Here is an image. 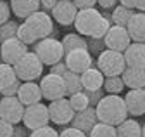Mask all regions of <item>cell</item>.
Masks as SVG:
<instances>
[{
    "instance_id": "obj_1",
    "label": "cell",
    "mask_w": 145,
    "mask_h": 137,
    "mask_svg": "<svg viewBox=\"0 0 145 137\" xmlns=\"http://www.w3.org/2000/svg\"><path fill=\"white\" fill-rule=\"evenodd\" d=\"M95 113H97L99 122L114 125V127L128 118L124 97L119 94H105L95 106Z\"/></svg>"
},
{
    "instance_id": "obj_2",
    "label": "cell",
    "mask_w": 145,
    "mask_h": 137,
    "mask_svg": "<svg viewBox=\"0 0 145 137\" xmlns=\"http://www.w3.org/2000/svg\"><path fill=\"white\" fill-rule=\"evenodd\" d=\"M33 52L40 57V61L45 66H52V64L64 59L62 42L59 38H54V37H45V38L38 40L36 43H33Z\"/></svg>"
},
{
    "instance_id": "obj_3",
    "label": "cell",
    "mask_w": 145,
    "mask_h": 137,
    "mask_svg": "<svg viewBox=\"0 0 145 137\" xmlns=\"http://www.w3.org/2000/svg\"><path fill=\"white\" fill-rule=\"evenodd\" d=\"M43 63L40 61V57L36 56L33 50L28 52L14 64V71L17 75V78L23 82H36L38 78L43 76Z\"/></svg>"
},
{
    "instance_id": "obj_4",
    "label": "cell",
    "mask_w": 145,
    "mask_h": 137,
    "mask_svg": "<svg viewBox=\"0 0 145 137\" xmlns=\"http://www.w3.org/2000/svg\"><path fill=\"white\" fill-rule=\"evenodd\" d=\"M97 68L104 73V76H118L126 68L124 54L119 52V50L104 49L97 56Z\"/></svg>"
},
{
    "instance_id": "obj_5",
    "label": "cell",
    "mask_w": 145,
    "mask_h": 137,
    "mask_svg": "<svg viewBox=\"0 0 145 137\" xmlns=\"http://www.w3.org/2000/svg\"><path fill=\"white\" fill-rule=\"evenodd\" d=\"M40 89L43 94V99L56 101L61 97H67V90H66V82L62 75H56V73H47L40 78Z\"/></svg>"
},
{
    "instance_id": "obj_6",
    "label": "cell",
    "mask_w": 145,
    "mask_h": 137,
    "mask_svg": "<svg viewBox=\"0 0 145 137\" xmlns=\"http://www.w3.org/2000/svg\"><path fill=\"white\" fill-rule=\"evenodd\" d=\"M102 16L99 9L95 7H88V9H78V14H76V19H74V26L76 31L83 37H92L93 31L99 24V21L102 19Z\"/></svg>"
},
{
    "instance_id": "obj_7",
    "label": "cell",
    "mask_w": 145,
    "mask_h": 137,
    "mask_svg": "<svg viewBox=\"0 0 145 137\" xmlns=\"http://www.w3.org/2000/svg\"><path fill=\"white\" fill-rule=\"evenodd\" d=\"M50 123L48 116V106H45L43 102H36V104L26 106L24 115H23V125L29 130H36L40 127H45Z\"/></svg>"
},
{
    "instance_id": "obj_8",
    "label": "cell",
    "mask_w": 145,
    "mask_h": 137,
    "mask_svg": "<svg viewBox=\"0 0 145 137\" xmlns=\"http://www.w3.org/2000/svg\"><path fill=\"white\" fill-rule=\"evenodd\" d=\"M24 108L26 106L19 101L17 96H2V99H0V118L17 125L23 122Z\"/></svg>"
},
{
    "instance_id": "obj_9",
    "label": "cell",
    "mask_w": 145,
    "mask_h": 137,
    "mask_svg": "<svg viewBox=\"0 0 145 137\" xmlns=\"http://www.w3.org/2000/svg\"><path fill=\"white\" fill-rule=\"evenodd\" d=\"M74 113L76 111L72 109L67 97L50 101V104H48V116H50V122L54 125H69Z\"/></svg>"
},
{
    "instance_id": "obj_10",
    "label": "cell",
    "mask_w": 145,
    "mask_h": 137,
    "mask_svg": "<svg viewBox=\"0 0 145 137\" xmlns=\"http://www.w3.org/2000/svg\"><path fill=\"white\" fill-rule=\"evenodd\" d=\"M29 45H26L24 42H21L17 37H12V38H7L0 43V61L2 63H7V64H16L26 52Z\"/></svg>"
},
{
    "instance_id": "obj_11",
    "label": "cell",
    "mask_w": 145,
    "mask_h": 137,
    "mask_svg": "<svg viewBox=\"0 0 145 137\" xmlns=\"http://www.w3.org/2000/svg\"><path fill=\"white\" fill-rule=\"evenodd\" d=\"M64 63L67 66V70L81 75L88 68L93 66V57L88 49H72L64 54Z\"/></svg>"
},
{
    "instance_id": "obj_12",
    "label": "cell",
    "mask_w": 145,
    "mask_h": 137,
    "mask_svg": "<svg viewBox=\"0 0 145 137\" xmlns=\"http://www.w3.org/2000/svg\"><path fill=\"white\" fill-rule=\"evenodd\" d=\"M24 21L33 28V31L36 33V37H38V40H42V38H45V37H52L54 31H56L52 16H50L48 12H43V11L33 12L29 18H26Z\"/></svg>"
},
{
    "instance_id": "obj_13",
    "label": "cell",
    "mask_w": 145,
    "mask_h": 137,
    "mask_svg": "<svg viewBox=\"0 0 145 137\" xmlns=\"http://www.w3.org/2000/svg\"><path fill=\"white\" fill-rule=\"evenodd\" d=\"M104 42H105V49H112V50H119V52H124L128 45L131 43V37L128 30L124 26H118V24H112L109 28V31L105 33L104 37Z\"/></svg>"
},
{
    "instance_id": "obj_14",
    "label": "cell",
    "mask_w": 145,
    "mask_h": 137,
    "mask_svg": "<svg viewBox=\"0 0 145 137\" xmlns=\"http://www.w3.org/2000/svg\"><path fill=\"white\" fill-rule=\"evenodd\" d=\"M76 14H78V7L74 5L72 0H59V2L56 4V7H54L52 12H50L52 19L57 24H61V26L74 24Z\"/></svg>"
},
{
    "instance_id": "obj_15",
    "label": "cell",
    "mask_w": 145,
    "mask_h": 137,
    "mask_svg": "<svg viewBox=\"0 0 145 137\" xmlns=\"http://www.w3.org/2000/svg\"><path fill=\"white\" fill-rule=\"evenodd\" d=\"M126 109L131 116L145 115V89H128V94L123 96Z\"/></svg>"
},
{
    "instance_id": "obj_16",
    "label": "cell",
    "mask_w": 145,
    "mask_h": 137,
    "mask_svg": "<svg viewBox=\"0 0 145 137\" xmlns=\"http://www.w3.org/2000/svg\"><path fill=\"white\" fill-rule=\"evenodd\" d=\"M97 122H99V118H97L95 108L93 106H88L86 109L74 113V116H72V120H71V127H76V128L83 130L85 134H88L90 130L93 128V125Z\"/></svg>"
},
{
    "instance_id": "obj_17",
    "label": "cell",
    "mask_w": 145,
    "mask_h": 137,
    "mask_svg": "<svg viewBox=\"0 0 145 137\" xmlns=\"http://www.w3.org/2000/svg\"><path fill=\"white\" fill-rule=\"evenodd\" d=\"M17 97H19V101L24 106H31V104H36V102H42L43 94H42V89H40V83L23 82L19 92H17Z\"/></svg>"
},
{
    "instance_id": "obj_18",
    "label": "cell",
    "mask_w": 145,
    "mask_h": 137,
    "mask_svg": "<svg viewBox=\"0 0 145 137\" xmlns=\"http://www.w3.org/2000/svg\"><path fill=\"white\" fill-rule=\"evenodd\" d=\"M123 54L126 66L145 68V42H131Z\"/></svg>"
},
{
    "instance_id": "obj_19",
    "label": "cell",
    "mask_w": 145,
    "mask_h": 137,
    "mask_svg": "<svg viewBox=\"0 0 145 137\" xmlns=\"http://www.w3.org/2000/svg\"><path fill=\"white\" fill-rule=\"evenodd\" d=\"M121 78L128 89H145V68L126 66L121 73Z\"/></svg>"
},
{
    "instance_id": "obj_20",
    "label": "cell",
    "mask_w": 145,
    "mask_h": 137,
    "mask_svg": "<svg viewBox=\"0 0 145 137\" xmlns=\"http://www.w3.org/2000/svg\"><path fill=\"white\" fill-rule=\"evenodd\" d=\"M81 85H83V90H99V89H102L104 87V80H105V76H104V73L99 70V68H88L86 71H83L81 75Z\"/></svg>"
},
{
    "instance_id": "obj_21",
    "label": "cell",
    "mask_w": 145,
    "mask_h": 137,
    "mask_svg": "<svg viewBox=\"0 0 145 137\" xmlns=\"http://www.w3.org/2000/svg\"><path fill=\"white\" fill-rule=\"evenodd\" d=\"M10 11L16 18L26 19L36 11H40V0H10Z\"/></svg>"
},
{
    "instance_id": "obj_22",
    "label": "cell",
    "mask_w": 145,
    "mask_h": 137,
    "mask_svg": "<svg viewBox=\"0 0 145 137\" xmlns=\"http://www.w3.org/2000/svg\"><path fill=\"white\" fill-rule=\"evenodd\" d=\"M131 42H145V12L138 11L131 16V19L126 26Z\"/></svg>"
},
{
    "instance_id": "obj_23",
    "label": "cell",
    "mask_w": 145,
    "mask_h": 137,
    "mask_svg": "<svg viewBox=\"0 0 145 137\" xmlns=\"http://www.w3.org/2000/svg\"><path fill=\"white\" fill-rule=\"evenodd\" d=\"M116 137H142V125L133 118H126L116 125Z\"/></svg>"
},
{
    "instance_id": "obj_24",
    "label": "cell",
    "mask_w": 145,
    "mask_h": 137,
    "mask_svg": "<svg viewBox=\"0 0 145 137\" xmlns=\"http://www.w3.org/2000/svg\"><path fill=\"white\" fill-rule=\"evenodd\" d=\"M135 14V9H130V7H124V5H116L111 12V21L112 24H118V26H128L131 16Z\"/></svg>"
},
{
    "instance_id": "obj_25",
    "label": "cell",
    "mask_w": 145,
    "mask_h": 137,
    "mask_svg": "<svg viewBox=\"0 0 145 137\" xmlns=\"http://www.w3.org/2000/svg\"><path fill=\"white\" fill-rule=\"evenodd\" d=\"M61 42H62V47H64V54L72 50V49H88L86 37L80 35V33H67Z\"/></svg>"
},
{
    "instance_id": "obj_26",
    "label": "cell",
    "mask_w": 145,
    "mask_h": 137,
    "mask_svg": "<svg viewBox=\"0 0 145 137\" xmlns=\"http://www.w3.org/2000/svg\"><path fill=\"white\" fill-rule=\"evenodd\" d=\"M62 76H64V82H66V90H67V96L74 94V92H80V90H83V85H81V76H80L78 73L71 71V70H67Z\"/></svg>"
},
{
    "instance_id": "obj_27",
    "label": "cell",
    "mask_w": 145,
    "mask_h": 137,
    "mask_svg": "<svg viewBox=\"0 0 145 137\" xmlns=\"http://www.w3.org/2000/svg\"><path fill=\"white\" fill-rule=\"evenodd\" d=\"M16 78H17V75L14 71V66L0 61V90H4L5 87H9Z\"/></svg>"
},
{
    "instance_id": "obj_28",
    "label": "cell",
    "mask_w": 145,
    "mask_h": 137,
    "mask_svg": "<svg viewBox=\"0 0 145 137\" xmlns=\"http://www.w3.org/2000/svg\"><path fill=\"white\" fill-rule=\"evenodd\" d=\"M17 38H19L21 42H24L26 45H33V43L38 42L36 33L33 31V28H31L26 21H23V23L19 24V28H17Z\"/></svg>"
},
{
    "instance_id": "obj_29",
    "label": "cell",
    "mask_w": 145,
    "mask_h": 137,
    "mask_svg": "<svg viewBox=\"0 0 145 137\" xmlns=\"http://www.w3.org/2000/svg\"><path fill=\"white\" fill-rule=\"evenodd\" d=\"M124 89H126V85H124L121 75H118V76H105V80H104V90L107 94H121Z\"/></svg>"
},
{
    "instance_id": "obj_30",
    "label": "cell",
    "mask_w": 145,
    "mask_h": 137,
    "mask_svg": "<svg viewBox=\"0 0 145 137\" xmlns=\"http://www.w3.org/2000/svg\"><path fill=\"white\" fill-rule=\"evenodd\" d=\"M88 137H116V127L104 122H97L88 132Z\"/></svg>"
},
{
    "instance_id": "obj_31",
    "label": "cell",
    "mask_w": 145,
    "mask_h": 137,
    "mask_svg": "<svg viewBox=\"0 0 145 137\" xmlns=\"http://www.w3.org/2000/svg\"><path fill=\"white\" fill-rule=\"evenodd\" d=\"M69 102H71V106L74 111H83L90 106V101H88V96L85 90H80V92H74V94H71L67 96Z\"/></svg>"
},
{
    "instance_id": "obj_32",
    "label": "cell",
    "mask_w": 145,
    "mask_h": 137,
    "mask_svg": "<svg viewBox=\"0 0 145 137\" xmlns=\"http://www.w3.org/2000/svg\"><path fill=\"white\" fill-rule=\"evenodd\" d=\"M17 28H19V23L17 21H12L9 19L7 23L0 24V40H7V38H12V37H17Z\"/></svg>"
},
{
    "instance_id": "obj_33",
    "label": "cell",
    "mask_w": 145,
    "mask_h": 137,
    "mask_svg": "<svg viewBox=\"0 0 145 137\" xmlns=\"http://www.w3.org/2000/svg\"><path fill=\"white\" fill-rule=\"evenodd\" d=\"M86 42H88V50L92 56H99L102 50L105 49V42L104 38H95V37H86Z\"/></svg>"
},
{
    "instance_id": "obj_34",
    "label": "cell",
    "mask_w": 145,
    "mask_h": 137,
    "mask_svg": "<svg viewBox=\"0 0 145 137\" xmlns=\"http://www.w3.org/2000/svg\"><path fill=\"white\" fill-rule=\"evenodd\" d=\"M112 26V21H111V18H107V16H102V19L99 21V24H97V28H95V31H93V35L92 37H95V38H104L105 37V33L109 31V28Z\"/></svg>"
},
{
    "instance_id": "obj_35",
    "label": "cell",
    "mask_w": 145,
    "mask_h": 137,
    "mask_svg": "<svg viewBox=\"0 0 145 137\" xmlns=\"http://www.w3.org/2000/svg\"><path fill=\"white\" fill-rule=\"evenodd\" d=\"M29 137H59V132L52 125H45V127H40L36 130H31Z\"/></svg>"
},
{
    "instance_id": "obj_36",
    "label": "cell",
    "mask_w": 145,
    "mask_h": 137,
    "mask_svg": "<svg viewBox=\"0 0 145 137\" xmlns=\"http://www.w3.org/2000/svg\"><path fill=\"white\" fill-rule=\"evenodd\" d=\"M10 4L7 2V0H0V24H4L10 19Z\"/></svg>"
},
{
    "instance_id": "obj_37",
    "label": "cell",
    "mask_w": 145,
    "mask_h": 137,
    "mask_svg": "<svg viewBox=\"0 0 145 137\" xmlns=\"http://www.w3.org/2000/svg\"><path fill=\"white\" fill-rule=\"evenodd\" d=\"M59 137H88V134H85L76 127H66L59 132Z\"/></svg>"
},
{
    "instance_id": "obj_38",
    "label": "cell",
    "mask_w": 145,
    "mask_h": 137,
    "mask_svg": "<svg viewBox=\"0 0 145 137\" xmlns=\"http://www.w3.org/2000/svg\"><path fill=\"white\" fill-rule=\"evenodd\" d=\"M85 92H86V96H88L90 106H93V108L99 104V101L105 96V94H104V92H105V90H104V87H102V89H99V90H90V92H88V90H85Z\"/></svg>"
},
{
    "instance_id": "obj_39",
    "label": "cell",
    "mask_w": 145,
    "mask_h": 137,
    "mask_svg": "<svg viewBox=\"0 0 145 137\" xmlns=\"http://www.w3.org/2000/svg\"><path fill=\"white\" fill-rule=\"evenodd\" d=\"M21 83H23V80L16 78L9 87H5L4 90H0V94L2 96H17V92H19V89H21Z\"/></svg>"
},
{
    "instance_id": "obj_40",
    "label": "cell",
    "mask_w": 145,
    "mask_h": 137,
    "mask_svg": "<svg viewBox=\"0 0 145 137\" xmlns=\"http://www.w3.org/2000/svg\"><path fill=\"white\" fill-rule=\"evenodd\" d=\"M12 132H14V123L0 118V137H12Z\"/></svg>"
},
{
    "instance_id": "obj_41",
    "label": "cell",
    "mask_w": 145,
    "mask_h": 137,
    "mask_svg": "<svg viewBox=\"0 0 145 137\" xmlns=\"http://www.w3.org/2000/svg\"><path fill=\"white\" fill-rule=\"evenodd\" d=\"M48 71H50V73H56V75H64V73L67 71V66H66L64 59L59 61V63H56V64H52Z\"/></svg>"
},
{
    "instance_id": "obj_42",
    "label": "cell",
    "mask_w": 145,
    "mask_h": 137,
    "mask_svg": "<svg viewBox=\"0 0 145 137\" xmlns=\"http://www.w3.org/2000/svg\"><path fill=\"white\" fill-rule=\"evenodd\" d=\"M29 128H26L24 125H14V132H12V137H29Z\"/></svg>"
},
{
    "instance_id": "obj_43",
    "label": "cell",
    "mask_w": 145,
    "mask_h": 137,
    "mask_svg": "<svg viewBox=\"0 0 145 137\" xmlns=\"http://www.w3.org/2000/svg\"><path fill=\"white\" fill-rule=\"evenodd\" d=\"M59 2V0H40V11L43 12H52V9L56 7V4Z\"/></svg>"
},
{
    "instance_id": "obj_44",
    "label": "cell",
    "mask_w": 145,
    "mask_h": 137,
    "mask_svg": "<svg viewBox=\"0 0 145 137\" xmlns=\"http://www.w3.org/2000/svg\"><path fill=\"white\" fill-rule=\"evenodd\" d=\"M74 5L78 9H88V7H95L97 5V0H72Z\"/></svg>"
},
{
    "instance_id": "obj_45",
    "label": "cell",
    "mask_w": 145,
    "mask_h": 137,
    "mask_svg": "<svg viewBox=\"0 0 145 137\" xmlns=\"http://www.w3.org/2000/svg\"><path fill=\"white\" fill-rule=\"evenodd\" d=\"M97 4H99L102 9H114L119 2H118V0H97Z\"/></svg>"
},
{
    "instance_id": "obj_46",
    "label": "cell",
    "mask_w": 145,
    "mask_h": 137,
    "mask_svg": "<svg viewBox=\"0 0 145 137\" xmlns=\"http://www.w3.org/2000/svg\"><path fill=\"white\" fill-rule=\"evenodd\" d=\"M118 2L124 7H130V9H135V5H137V0H118Z\"/></svg>"
},
{
    "instance_id": "obj_47",
    "label": "cell",
    "mask_w": 145,
    "mask_h": 137,
    "mask_svg": "<svg viewBox=\"0 0 145 137\" xmlns=\"http://www.w3.org/2000/svg\"><path fill=\"white\" fill-rule=\"evenodd\" d=\"M135 9H137V11H142V12H145V0H137V5H135Z\"/></svg>"
},
{
    "instance_id": "obj_48",
    "label": "cell",
    "mask_w": 145,
    "mask_h": 137,
    "mask_svg": "<svg viewBox=\"0 0 145 137\" xmlns=\"http://www.w3.org/2000/svg\"><path fill=\"white\" fill-rule=\"evenodd\" d=\"M142 137H145V123L142 125Z\"/></svg>"
},
{
    "instance_id": "obj_49",
    "label": "cell",
    "mask_w": 145,
    "mask_h": 137,
    "mask_svg": "<svg viewBox=\"0 0 145 137\" xmlns=\"http://www.w3.org/2000/svg\"><path fill=\"white\" fill-rule=\"evenodd\" d=\"M0 99H2V94H0Z\"/></svg>"
},
{
    "instance_id": "obj_50",
    "label": "cell",
    "mask_w": 145,
    "mask_h": 137,
    "mask_svg": "<svg viewBox=\"0 0 145 137\" xmlns=\"http://www.w3.org/2000/svg\"><path fill=\"white\" fill-rule=\"evenodd\" d=\"M0 43H2V40H0Z\"/></svg>"
}]
</instances>
